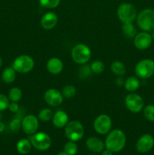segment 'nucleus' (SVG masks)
Returning a JSON list of instances; mask_svg holds the SVG:
<instances>
[{
    "mask_svg": "<svg viewBox=\"0 0 154 155\" xmlns=\"http://www.w3.org/2000/svg\"><path fill=\"white\" fill-rule=\"evenodd\" d=\"M90 67L92 73H95L97 74H101L104 70V64L101 61H95L92 62Z\"/></svg>",
    "mask_w": 154,
    "mask_h": 155,
    "instance_id": "nucleus-29",
    "label": "nucleus"
},
{
    "mask_svg": "<svg viewBox=\"0 0 154 155\" xmlns=\"http://www.w3.org/2000/svg\"><path fill=\"white\" fill-rule=\"evenodd\" d=\"M39 120L38 117L33 114H29L24 117L21 121V128L23 131L29 136L35 134L39 129Z\"/></svg>",
    "mask_w": 154,
    "mask_h": 155,
    "instance_id": "nucleus-11",
    "label": "nucleus"
},
{
    "mask_svg": "<svg viewBox=\"0 0 154 155\" xmlns=\"http://www.w3.org/2000/svg\"><path fill=\"white\" fill-rule=\"evenodd\" d=\"M143 115L148 121L154 122V104H149L143 108Z\"/></svg>",
    "mask_w": 154,
    "mask_h": 155,
    "instance_id": "nucleus-28",
    "label": "nucleus"
},
{
    "mask_svg": "<svg viewBox=\"0 0 154 155\" xmlns=\"http://www.w3.org/2000/svg\"><path fill=\"white\" fill-rule=\"evenodd\" d=\"M57 155H68V154H66L64 151H62V152H60L59 154H57Z\"/></svg>",
    "mask_w": 154,
    "mask_h": 155,
    "instance_id": "nucleus-38",
    "label": "nucleus"
},
{
    "mask_svg": "<svg viewBox=\"0 0 154 155\" xmlns=\"http://www.w3.org/2000/svg\"><path fill=\"white\" fill-rule=\"evenodd\" d=\"M105 147L113 153H117L122 151L126 144V136L121 130H113L108 133L106 138Z\"/></svg>",
    "mask_w": 154,
    "mask_h": 155,
    "instance_id": "nucleus-1",
    "label": "nucleus"
},
{
    "mask_svg": "<svg viewBox=\"0 0 154 155\" xmlns=\"http://www.w3.org/2000/svg\"><path fill=\"white\" fill-rule=\"evenodd\" d=\"M122 33L126 37L134 38L137 34V30L132 23H126L122 25Z\"/></svg>",
    "mask_w": 154,
    "mask_h": 155,
    "instance_id": "nucleus-24",
    "label": "nucleus"
},
{
    "mask_svg": "<svg viewBox=\"0 0 154 155\" xmlns=\"http://www.w3.org/2000/svg\"><path fill=\"white\" fill-rule=\"evenodd\" d=\"M22 96L23 92L21 89L18 87H13L9 90L8 98L12 102H18L22 98Z\"/></svg>",
    "mask_w": 154,
    "mask_h": 155,
    "instance_id": "nucleus-23",
    "label": "nucleus"
},
{
    "mask_svg": "<svg viewBox=\"0 0 154 155\" xmlns=\"http://www.w3.org/2000/svg\"><path fill=\"white\" fill-rule=\"evenodd\" d=\"M63 151L68 155H75L78 151V146L75 142L69 141L65 144L63 147Z\"/></svg>",
    "mask_w": 154,
    "mask_h": 155,
    "instance_id": "nucleus-26",
    "label": "nucleus"
},
{
    "mask_svg": "<svg viewBox=\"0 0 154 155\" xmlns=\"http://www.w3.org/2000/svg\"><path fill=\"white\" fill-rule=\"evenodd\" d=\"M91 155H95V154H91Z\"/></svg>",
    "mask_w": 154,
    "mask_h": 155,
    "instance_id": "nucleus-41",
    "label": "nucleus"
},
{
    "mask_svg": "<svg viewBox=\"0 0 154 155\" xmlns=\"http://www.w3.org/2000/svg\"><path fill=\"white\" fill-rule=\"evenodd\" d=\"M125 104L128 110L136 114L143 110L144 107V101L140 95L131 93L125 97Z\"/></svg>",
    "mask_w": 154,
    "mask_h": 155,
    "instance_id": "nucleus-9",
    "label": "nucleus"
},
{
    "mask_svg": "<svg viewBox=\"0 0 154 155\" xmlns=\"http://www.w3.org/2000/svg\"><path fill=\"white\" fill-rule=\"evenodd\" d=\"M110 68H111L112 72L116 75L119 76V77H122L123 75H125V72H126V68H125V64L119 61H113Z\"/></svg>",
    "mask_w": 154,
    "mask_h": 155,
    "instance_id": "nucleus-22",
    "label": "nucleus"
},
{
    "mask_svg": "<svg viewBox=\"0 0 154 155\" xmlns=\"http://www.w3.org/2000/svg\"><path fill=\"white\" fill-rule=\"evenodd\" d=\"M35 66V61L33 58L27 54H22L14 59L12 68L17 73L27 74L31 71Z\"/></svg>",
    "mask_w": 154,
    "mask_h": 155,
    "instance_id": "nucleus-5",
    "label": "nucleus"
},
{
    "mask_svg": "<svg viewBox=\"0 0 154 155\" xmlns=\"http://www.w3.org/2000/svg\"><path fill=\"white\" fill-rule=\"evenodd\" d=\"M53 112L51 109L49 108H44L39 111V115H38V119L43 122H48V121L52 120L53 117Z\"/></svg>",
    "mask_w": 154,
    "mask_h": 155,
    "instance_id": "nucleus-25",
    "label": "nucleus"
},
{
    "mask_svg": "<svg viewBox=\"0 0 154 155\" xmlns=\"http://www.w3.org/2000/svg\"><path fill=\"white\" fill-rule=\"evenodd\" d=\"M124 86L128 92H134L140 87V81L137 77H130L125 80Z\"/></svg>",
    "mask_w": 154,
    "mask_h": 155,
    "instance_id": "nucleus-21",
    "label": "nucleus"
},
{
    "mask_svg": "<svg viewBox=\"0 0 154 155\" xmlns=\"http://www.w3.org/2000/svg\"><path fill=\"white\" fill-rule=\"evenodd\" d=\"M116 83L117 86H122V85H124V83H125V80H124V79L122 78V77H118L117 79H116Z\"/></svg>",
    "mask_w": 154,
    "mask_h": 155,
    "instance_id": "nucleus-35",
    "label": "nucleus"
},
{
    "mask_svg": "<svg viewBox=\"0 0 154 155\" xmlns=\"http://www.w3.org/2000/svg\"><path fill=\"white\" fill-rule=\"evenodd\" d=\"M62 95H63V98H73L76 94V89L72 85H67V86H64L62 89Z\"/></svg>",
    "mask_w": 154,
    "mask_h": 155,
    "instance_id": "nucleus-27",
    "label": "nucleus"
},
{
    "mask_svg": "<svg viewBox=\"0 0 154 155\" xmlns=\"http://www.w3.org/2000/svg\"><path fill=\"white\" fill-rule=\"evenodd\" d=\"M69 121V117L66 112L63 110H57L54 114L52 117V123L57 128H63L66 126Z\"/></svg>",
    "mask_w": 154,
    "mask_h": 155,
    "instance_id": "nucleus-18",
    "label": "nucleus"
},
{
    "mask_svg": "<svg viewBox=\"0 0 154 155\" xmlns=\"http://www.w3.org/2000/svg\"><path fill=\"white\" fill-rule=\"evenodd\" d=\"M71 56L74 61L79 64H85L91 58V51L90 48L85 44H77L72 48Z\"/></svg>",
    "mask_w": 154,
    "mask_h": 155,
    "instance_id": "nucleus-3",
    "label": "nucleus"
},
{
    "mask_svg": "<svg viewBox=\"0 0 154 155\" xmlns=\"http://www.w3.org/2000/svg\"><path fill=\"white\" fill-rule=\"evenodd\" d=\"M137 23L140 30L149 32L154 30V10L146 8L141 11L137 15Z\"/></svg>",
    "mask_w": 154,
    "mask_h": 155,
    "instance_id": "nucleus-2",
    "label": "nucleus"
},
{
    "mask_svg": "<svg viewBox=\"0 0 154 155\" xmlns=\"http://www.w3.org/2000/svg\"><path fill=\"white\" fill-rule=\"evenodd\" d=\"M5 128V124H3L2 122H1V121H0V133H2V132H4Z\"/></svg>",
    "mask_w": 154,
    "mask_h": 155,
    "instance_id": "nucleus-37",
    "label": "nucleus"
},
{
    "mask_svg": "<svg viewBox=\"0 0 154 155\" xmlns=\"http://www.w3.org/2000/svg\"><path fill=\"white\" fill-rule=\"evenodd\" d=\"M21 128V121L20 119L18 118H14L12 120L10 123V129L12 132L16 133V132L19 131L20 129Z\"/></svg>",
    "mask_w": 154,
    "mask_h": 155,
    "instance_id": "nucleus-32",
    "label": "nucleus"
},
{
    "mask_svg": "<svg viewBox=\"0 0 154 155\" xmlns=\"http://www.w3.org/2000/svg\"><path fill=\"white\" fill-rule=\"evenodd\" d=\"M17 151L21 154H27L30 152L32 149L31 142L29 139H23L18 141L17 143Z\"/></svg>",
    "mask_w": 154,
    "mask_h": 155,
    "instance_id": "nucleus-19",
    "label": "nucleus"
},
{
    "mask_svg": "<svg viewBox=\"0 0 154 155\" xmlns=\"http://www.w3.org/2000/svg\"><path fill=\"white\" fill-rule=\"evenodd\" d=\"M101 155H113V152H112V151H110V150L106 149L102 151V154H101Z\"/></svg>",
    "mask_w": 154,
    "mask_h": 155,
    "instance_id": "nucleus-36",
    "label": "nucleus"
},
{
    "mask_svg": "<svg viewBox=\"0 0 154 155\" xmlns=\"http://www.w3.org/2000/svg\"><path fill=\"white\" fill-rule=\"evenodd\" d=\"M3 64V61H2V58L1 57H0V68L2 67V65Z\"/></svg>",
    "mask_w": 154,
    "mask_h": 155,
    "instance_id": "nucleus-39",
    "label": "nucleus"
},
{
    "mask_svg": "<svg viewBox=\"0 0 154 155\" xmlns=\"http://www.w3.org/2000/svg\"><path fill=\"white\" fill-rule=\"evenodd\" d=\"M60 0H39V3L44 8L48 9L55 8L60 5Z\"/></svg>",
    "mask_w": 154,
    "mask_h": 155,
    "instance_id": "nucleus-30",
    "label": "nucleus"
},
{
    "mask_svg": "<svg viewBox=\"0 0 154 155\" xmlns=\"http://www.w3.org/2000/svg\"><path fill=\"white\" fill-rule=\"evenodd\" d=\"M112 124V120L108 115L101 114L95 120L93 126L98 134L105 135L111 130Z\"/></svg>",
    "mask_w": 154,
    "mask_h": 155,
    "instance_id": "nucleus-10",
    "label": "nucleus"
},
{
    "mask_svg": "<svg viewBox=\"0 0 154 155\" xmlns=\"http://www.w3.org/2000/svg\"><path fill=\"white\" fill-rule=\"evenodd\" d=\"M9 104L10 101L8 98L4 94H0V111H3L8 108Z\"/></svg>",
    "mask_w": 154,
    "mask_h": 155,
    "instance_id": "nucleus-31",
    "label": "nucleus"
},
{
    "mask_svg": "<svg viewBox=\"0 0 154 155\" xmlns=\"http://www.w3.org/2000/svg\"><path fill=\"white\" fill-rule=\"evenodd\" d=\"M33 147L39 151H46L51 145V137L43 132L36 133L29 137Z\"/></svg>",
    "mask_w": 154,
    "mask_h": 155,
    "instance_id": "nucleus-8",
    "label": "nucleus"
},
{
    "mask_svg": "<svg viewBox=\"0 0 154 155\" xmlns=\"http://www.w3.org/2000/svg\"><path fill=\"white\" fill-rule=\"evenodd\" d=\"M92 71L91 70V67L88 64H83V66L80 68V76L81 77H88L91 74Z\"/></svg>",
    "mask_w": 154,
    "mask_h": 155,
    "instance_id": "nucleus-33",
    "label": "nucleus"
},
{
    "mask_svg": "<svg viewBox=\"0 0 154 155\" xmlns=\"http://www.w3.org/2000/svg\"><path fill=\"white\" fill-rule=\"evenodd\" d=\"M46 68L48 72L54 75H57L61 73L63 68V64L60 58L56 57L51 58L47 61Z\"/></svg>",
    "mask_w": 154,
    "mask_h": 155,
    "instance_id": "nucleus-17",
    "label": "nucleus"
},
{
    "mask_svg": "<svg viewBox=\"0 0 154 155\" xmlns=\"http://www.w3.org/2000/svg\"><path fill=\"white\" fill-rule=\"evenodd\" d=\"M45 101L51 107H58L63 103V96L61 92L56 89H49L44 94Z\"/></svg>",
    "mask_w": 154,
    "mask_h": 155,
    "instance_id": "nucleus-12",
    "label": "nucleus"
},
{
    "mask_svg": "<svg viewBox=\"0 0 154 155\" xmlns=\"http://www.w3.org/2000/svg\"><path fill=\"white\" fill-rule=\"evenodd\" d=\"M154 146V138L149 134H144L140 136L136 143L137 151L141 154L148 152Z\"/></svg>",
    "mask_w": 154,
    "mask_h": 155,
    "instance_id": "nucleus-14",
    "label": "nucleus"
},
{
    "mask_svg": "<svg viewBox=\"0 0 154 155\" xmlns=\"http://www.w3.org/2000/svg\"><path fill=\"white\" fill-rule=\"evenodd\" d=\"M2 79L3 82L8 84L13 83L16 79V71L12 67H8L2 71Z\"/></svg>",
    "mask_w": 154,
    "mask_h": 155,
    "instance_id": "nucleus-20",
    "label": "nucleus"
},
{
    "mask_svg": "<svg viewBox=\"0 0 154 155\" xmlns=\"http://www.w3.org/2000/svg\"><path fill=\"white\" fill-rule=\"evenodd\" d=\"M151 36H152V39H154V33H152V34L151 35Z\"/></svg>",
    "mask_w": 154,
    "mask_h": 155,
    "instance_id": "nucleus-40",
    "label": "nucleus"
},
{
    "mask_svg": "<svg viewBox=\"0 0 154 155\" xmlns=\"http://www.w3.org/2000/svg\"><path fill=\"white\" fill-rule=\"evenodd\" d=\"M58 17L54 12H48L45 14L41 18L40 24L41 26L45 30H51L54 28L57 24Z\"/></svg>",
    "mask_w": 154,
    "mask_h": 155,
    "instance_id": "nucleus-15",
    "label": "nucleus"
},
{
    "mask_svg": "<svg viewBox=\"0 0 154 155\" xmlns=\"http://www.w3.org/2000/svg\"><path fill=\"white\" fill-rule=\"evenodd\" d=\"M135 74L140 79H148L154 74V61L146 58L140 61L134 68Z\"/></svg>",
    "mask_w": 154,
    "mask_h": 155,
    "instance_id": "nucleus-7",
    "label": "nucleus"
},
{
    "mask_svg": "<svg viewBox=\"0 0 154 155\" xmlns=\"http://www.w3.org/2000/svg\"><path fill=\"white\" fill-rule=\"evenodd\" d=\"M8 109L10 111L13 112V113H16L19 110V105H18V102H12V101H11L8 105Z\"/></svg>",
    "mask_w": 154,
    "mask_h": 155,
    "instance_id": "nucleus-34",
    "label": "nucleus"
},
{
    "mask_svg": "<svg viewBox=\"0 0 154 155\" xmlns=\"http://www.w3.org/2000/svg\"><path fill=\"white\" fill-rule=\"evenodd\" d=\"M134 46L140 50H145L149 48L152 45V36L148 32H140L136 34L134 36Z\"/></svg>",
    "mask_w": 154,
    "mask_h": 155,
    "instance_id": "nucleus-13",
    "label": "nucleus"
},
{
    "mask_svg": "<svg viewBox=\"0 0 154 155\" xmlns=\"http://www.w3.org/2000/svg\"><path fill=\"white\" fill-rule=\"evenodd\" d=\"M85 145L88 149L94 153H101L105 148V144L103 142V141L95 136L88 138L86 140Z\"/></svg>",
    "mask_w": 154,
    "mask_h": 155,
    "instance_id": "nucleus-16",
    "label": "nucleus"
},
{
    "mask_svg": "<svg viewBox=\"0 0 154 155\" xmlns=\"http://www.w3.org/2000/svg\"><path fill=\"white\" fill-rule=\"evenodd\" d=\"M65 136L69 141L78 142L84 136L85 129L82 124L76 120L68 122L65 127Z\"/></svg>",
    "mask_w": 154,
    "mask_h": 155,
    "instance_id": "nucleus-4",
    "label": "nucleus"
},
{
    "mask_svg": "<svg viewBox=\"0 0 154 155\" xmlns=\"http://www.w3.org/2000/svg\"><path fill=\"white\" fill-rule=\"evenodd\" d=\"M117 16L123 24L132 23L137 17V11L134 6L130 3H122L117 9Z\"/></svg>",
    "mask_w": 154,
    "mask_h": 155,
    "instance_id": "nucleus-6",
    "label": "nucleus"
}]
</instances>
